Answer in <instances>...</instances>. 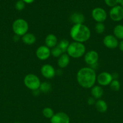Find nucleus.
I'll return each mask as SVG.
<instances>
[{
  "label": "nucleus",
  "mask_w": 123,
  "mask_h": 123,
  "mask_svg": "<svg viewBox=\"0 0 123 123\" xmlns=\"http://www.w3.org/2000/svg\"><path fill=\"white\" fill-rule=\"evenodd\" d=\"M77 80L78 84L84 88L89 89L95 85L96 74L95 70L90 67H83L78 71Z\"/></svg>",
  "instance_id": "f257e3e1"
},
{
  "label": "nucleus",
  "mask_w": 123,
  "mask_h": 123,
  "mask_svg": "<svg viewBox=\"0 0 123 123\" xmlns=\"http://www.w3.org/2000/svg\"><path fill=\"white\" fill-rule=\"evenodd\" d=\"M90 31L83 24H74L70 30V36L74 42L84 43L90 38Z\"/></svg>",
  "instance_id": "f03ea898"
},
{
  "label": "nucleus",
  "mask_w": 123,
  "mask_h": 123,
  "mask_svg": "<svg viewBox=\"0 0 123 123\" xmlns=\"http://www.w3.org/2000/svg\"><path fill=\"white\" fill-rule=\"evenodd\" d=\"M66 52L72 58H79L85 54L86 47L83 43L73 42L69 43Z\"/></svg>",
  "instance_id": "7ed1b4c3"
},
{
  "label": "nucleus",
  "mask_w": 123,
  "mask_h": 123,
  "mask_svg": "<svg viewBox=\"0 0 123 123\" xmlns=\"http://www.w3.org/2000/svg\"><path fill=\"white\" fill-rule=\"evenodd\" d=\"M29 25L27 22L23 19H18L14 21L12 25V29L15 35L23 36L27 33L28 31Z\"/></svg>",
  "instance_id": "20e7f679"
},
{
  "label": "nucleus",
  "mask_w": 123,
  "mask_h": 123,
  "mask_svg": "<svg viewBox=\"0 0 123 123\" xmlns=\"http://www.w3.org/2000/svg\"><path fill=\"white\" fill-rule=\"evenodd\" d=\"M24 82L25 86L31 91H35L39 89L41 80L36 74L30 73L27 74L24 79Z\"/></svg>",
  "instance_id": "39448f33"
},
{
  "label": "nucleus",
  "mask_w": 123,
  "mask_h": 123,
  "mask_svg": "<svg viewBox=\"0 0 123 123\" xmlns=\"http://www.w3.org/2000/svg\"><path fill=\"white\" fill-rule=\"evenodd\" d=\"M99 59V55L97 52L92 50L87 52L84 55V62L90 67L97 64Z\"/></svg>",
  "instance_id": "423d86ee"
},
{
  "label": "nucleus",
  "mask_w": 123,
  "mask_h": 123,
  "mask_svg": "<svg viewBox=\"0 0 123 123\" xmlns=\"http://www.w3.org/2000/svg\"><path fill=\"white\" fill-rule=\"evenodd\" d=\"M113 79L112 74L107 72H101L96 76V80L101 86H107L110 85Z\"/></svg>",
  "instance_id": "0eeeda50"
},
{
  "label": "nucleus",
  "mask_w": 123,
  "mask_h": 123,
  "mask_svg": "<svg viewBox=\"0 0 123 123\" xmlns=\"http://www.w3.org/2000/svg\"><path fill=\"white\" fill-rule=\"evenodd\" d=\"M92 16L96 22H103L107 18V13L102 8L96 7L92 12Z\"/></svg>",
  "instance_id": "6e6552de"
},
{
  "label": "nucleus",
  "mask_w": 123,
  "mask_h": 123,
  "mask_svg": "<svg viewBox=\"0 0 123 123\" xmlns=\"http://www.w3.org/2000/svg\"><path fill=\"white\" fill-rule=\"evenodd\" d=\"M110 18L112 20L118 22L123 19V8L120 6L112 7L109 12Z\"/></svg>",
  "instance_id": "1a4fd4ad"
},
{
  "label": "nucleus",
  "mask_w": 123,
  "mask_h": 123,
  "mask_svg": "<svg viewBox=\"0 0 123 123\" xmlns=\"http://www.w3.org/2000/svg\"><path fill=\"white\" fill-rule=\"evenodd\" d=\"M41 72L42 75L45 78L48 79L53 78L56 74V72L54 67L48 64H46L42 66L41 68Z\"/></svg>",
  "instance_id": "9d476101"
},
{
  "label": "nucleus",
  "mask_w": 123,
  "mask_h": 123,
  "mask_svg": "<svg viewBox=\"0 0 123 123\" xmlns=\"http://www.w3.org/2000/svg\"><path fill=\"white\" fill-rule=\"evenodd\" d=\"M36 55L37 58L42 61L47 60L51 55V50L45 45L40 46L36 51Z\"/></svg>",
  "instance_id": "9b49d317"
},
{
  "label": "nucleus",
  "mask_w": 123,
  "mask_h": 123,
  "mask_svg": "<svg viewBox=\"0 0 123 123\" xmlns=\"http://www.w3.org/2000/svg\"><path fill=\"white\" fill-rule=\"evenodd\" d=\"M102 43L106 48L109 49H115L118 46L119 42L118 39L113 35H107L104 37Z\"/></svg>",
  "instance_id": "f8f14e48"
},
{
  "label": "nucleus",
  "mask_w": 123,
  "mask_h": 123,
  "mask_svg": "<svg viewBox=\"0 0 123 123\" xmlns=\"http://www.w3.org/2000/svg\"><path fill=\"white\" fill-rule=\"evenodd\" d=\"M51 123H69L70 118L68 114L63 112L54 114L53 117L50 119Z\"/></svg>",
  "instance_id": "ddd939ff"
},
{
  "label": "nucleus",
  "mask_w": 123,
  "mask_h": 123,
  "mask_svg": "<svg viewBox=\"0 0 123 123\" xmlns=\"http://www.w3.org/2000/svg\"><path fill=\"white\" fill-rule=\"evenodd\" d=\"M45 46H47L48 48H53L56 46L58 44V40L56 36L53 34H49L47 35V37L45 39Z\"/></svg>",
  "instance_id": "4468645a"
},
{
  "label": "nucleus",
  "mask_w": 123,
  "mask_h": 123,
  "mask_svg": "<svg viewBox=\"0 0 123 123\" xmlns=\"http://www.w3.org/2000/svg\"><path fill=\"white\" fill-rule=\"evenodd\" d=\"M70 62V56L66 53L63 54L59 57L57 61L58 66L60 68H65L67 67Z\"/></svg>",
  "instance_id": "2eb2a0df"
},
{
  "label": "nucleus",
  "mask_w": 123,
  "mask_h": 123,
  "mask_svg": "<svg viewBox=\"0 0 123 123\" xmlns=\"http://www.w3.org/2000/svg\"><path fill=\"white\" fill-rule=\"evenodd\" d=\"M21 40L24 44L27 45H32L36 42V37L33 34L27 32L25 35L22 36Z\"/></svg>",
  "instance_id": "dca6fc26"
},
{
  "label": "nucleus",
  "mask_w": 123,
  "mask_h": 123,
  "mask_svg": "<svg viewBox=\"0 0 123 123\" xmlns=\"http://www.w3.org/2000/svg\"><path fill=\"white\" fill-rule=\"evenodd\" d=\"M103 89L100 85H94L91 89V94L95 99H100L103 95Z\"/></svg>",
  "instance_id": "f3484780"
},
{
  "label": "nucleus",
  "mask_w": 123,
  "mask_h": 123,
  "mask_svg": "<svg viewBox=\"0 0 123 123\" xmlns=\"http://www.w3.org/2000/svg\"><path fill=\"white\" fill-rule=\"evenodd\" d=\"M71 20L74 24H83L84 22V16L83 14L80 13H74L71 14Z\"/></svg>",
  "instance_id": "a211bd4d"
},
{
  "label": "nucleus",
  "mask_w": 123,
  "mask_h": 123,
  "mask_svg": "<svg viewBox=\"0 0 123 123\" xmlns=\"http://www.w3.org/2000/svg\"><path fill=\"white\" fill-rule=\"evenodd\" d=\"M95 107L97 111H98L99 112H106L107 110V105L106 102L103 100L98 99L97 101H96Z\"/></svg>",
  "instance_id": "6ab92c4d"
},
{
  "label": "nucleus",
  "mask_w": 123,
  "mask_h": 123,
  "mask_svg": "<svg viewBox=\"0 0 123 123\" xmlns=\"http://www.w3.org/2000/svg\"><path fill=\"white\" fill-rule=\"evenodd\" d=\"M114 36L117 39L123 40V25H117L113 28Z\"/></svg>",
  "instance_id": "aec40b11"
},
{
  "label": "nucleus",
  "mask_w": 123,
  "mask_h": 123,
  "mask_svg": "<svg viewBox=\"0 0 123 123\" xmlns=\"http://www.w3.org/2000/svg\"><path fill=\"white\" fill-rule=\"evenodd\" d=\"M69 45V41L66 39H63L58 43L57 46L60 48V50L64 54V53L66 52V51H67V49L68 48Z\"/></svg>",
  "instance_id": "412c9836"
},
{
  "label": "nucleus",
  "mask_w": 123,
  "mask_h": 123,
  "mask_svg": "<svg viewBox=\"0 0 123 123\" xmlns=\"http://www.w3.org/2000/svg\"><path fill=\"white\" fill-rule=\"evenodd\" d=\"M51 85L49 82H43L41 84L39 90L40 91L43 92V93H47V92H49L51 90Z\"/></svg>",
  "instance_id": "4be33fe9"
},
{
  "label": "nucleus",
  "mask_w": 123,
  "mask_h": 123,
  "mask_svg": "<svg viewBox=\"0 0 123 123\" xmlns=\"http://www.w3.org/2000/svg\"><path fill=\"white\" fill-rule=\"evenodd\" d=\"M42 114L46 118L51 119L54 115V113L51 108L47 107L42 110Z\"/></svg>",
  "instance_id": "5701e85b"
},
{
  "label": "nucleus",
  "mask_w": 123,
  "mask_h": 123,
  "mask_svg": "<svg viewBox=\"0 0 123 123\" xmlns=\"http://www.w3.org/2000/svg\"><path fill=\"white\" fill-rule=\"evenodd\" d=\"M105 25L102 22H97L95 25V31L97 34H101L105 31Z\"/></svg>",
  "instance_id": "b1692460"
},
{
  "label": "nucleus",
  "mask_w": 123,
  "mask_h": 123,
  "mask_svg": "<svg viewBox=\"0 0 123 123\" xmlns=\"http://www.w3.org/2000/svg\"><path fill=\"white\" fill-rule=\"evenodd\" d=\"M110 89L113 91H118L120 89V83L117 79H113L110 84Z\"/></svg>",
  "instance_id": "393cba45"
},
{
  "label": "nucleus",
  "mask_w": 123,
  "mask_h": 123,
  "mask_svg": "<svg viewBox=\"0 0 123 123\" xmlns=\"http://www.w3.org/2000/svg\"><path fill=\"white\" fill-rule=\"evenodd\" d=\"M63 54V53L62 52V51L60 50V48L57 46L52 48L51 50V55L53 56H54V57H60Z\"/></svg>",
  "instance_id": "a878e982"
},
{
  "label": "nucleus",
  "mask_w": 123,
  "mask_h": 123,
  "mask_svg": "<svg viewBox=\"0 0 123 123\" xmlns=\"http://www.w3.org/2000/svg\"><path fill=\"white\" fill-rule=\"evenodd\" d=\"M15 7L17 10H22L24 8V7H25V2L22 0H19L16 3Z\"/></svg>",
  "instance_id": "bb28decb"
},
{
  "label": "nucleus",
  "mask_w": 123,
  "mask_h": 123,
  "mask_svg": "<svg viewBox=\"0 0 123 123\" xmlns=\"http://www.w3.org/2000/svg\"><path fill=\"white\" fill-rule=\"evenodd\" d=\"M105 3L109 7H113L118 4V0H104Z\"/></svg>",
  "instance_id": "cd10ccee"
},
{
  "label": "nucleus",
  "mask_w": 123,
  "mask_h": 123,
  "mask_svg": "<svg viewBox=\"0 0 123 123\" xmlns=\"http://www.w3.org/2000/svg\"><path fill=\"white\" fill-rule=\"evenodd\" d=\"M96 103V99L93 97H90L88 99V103L89 105H95Z\"/></svg>",
  "instance_id": "c85d7f7f"
},
{
  "label": "nucleus",
  "mask_w": 123,
  "mask_h": 123,
  "mask_svg": "<svg viewBox=\"0 0 123 123\" xmlns=\"http://www.w3.org/2000/svg\"><path fill=\"white\" fill-rule=\"evenodd\" d=\"M118 46H119L120 50L123 52V40H122L119 42V44H118Z\"/></svg>",
  "instance_id": "c756f323"
},
{
  "label": "nucleus",
  "mask_w": 123,
  "mask_h": 123,
  "mask_svg": "<svg viewBox=\"0 0 123 123\" xmlns=\"http://www.w3.org/2000/svg\"><path fill=\"white\" fill-rule=\"evenodd\" d=\"M25 3H27V4H31L32 2H34V0H22Z\"/></svg>",
  "instance_id": "7c9ffc66"
},
{
  "label": "nucleus",
  "mask_w": 123,
  "mask_h": 123,
  "mask_svg": "<svg viewBox=\"0 0 123 123\" xmlns=\"http://www.w3.org/2000/svg\"><path fill=\"white\" fill-rule=\"evenodd\" d=\"M118 4H119L121 7L123 8V0H118Z\"/></svg>",
  "instance_id": "2f4dec72"
},
{
  "label": "nucleus",
  "mask_w": 123,
  "mask_h": 123,
  "mask_svg": "<svg viewBox=\"0 0 123 123\" xmlns=\"http://www.w3.org/2000/svg\"><path fill=\"white\" fill-rule=\"evenodd\" d=\"M19 123V122H16V123Z\"/></svg>",
  "instance_id": "473e14b6"
}]
</instances>
